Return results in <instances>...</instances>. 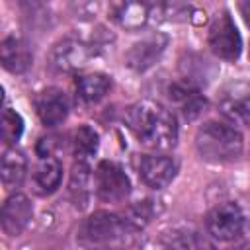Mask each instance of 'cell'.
Here are the masks:
<instances>
[{
  "label": "cell",
  "mask_w": 250,
  "mask_h": 250,
  "mask_svg": "<svg viewBox=\"0 0 250 250\" xmlns=\"http://www.w3.org/2000/svg\"><path fill=\"white\" fill-rule=\"evenodd\" d=\"M111 18L125 29L145 27L152 16V8L145 2H121L111 6Z\"/></svg>",
  "instance_id": "obj_16"
},
{
  "label": "cell",
  "mask_w": 250,
  "mask_h": 250,
  "mask_svg": "<svg viewBox=\"0 0 250 250\" xmlns=\"http://www.w3.org/2000/svg\"><path fill=\"white\" fill-rule=\"evenodd\" d=\"M33 217V205L27 195L14 193L2 205V229L8 236H18L25 230Z\"/></svg>",
  "instance_id": "obj_13"
},
{
  "label": "cell",
  "mask_w": 250,
  "mask_h": 250,
  "mask_svg": "<svg viewBox=\"0 0 250 250\" xmlns=\"http://www.w3.org/2000/svg\"><path fill=\"white\" fill-rule=\"evenodd\" d=\"M94 57V49L90 43L78 37L61 39L51 51V64L59 72H78L90 64Z\"/></svg>",
  "instance_id": "obj_7"
},
{
  "label": "cell",
  "mask_w": 250,
  "mask_h": 250,
  "mask_svg": "<svg viewBox=\"0 0 250 250\" xmlns=\"http://www.w3.org/2000/svg\"><path fill=\"white\" fill-rule=\"evenodd\" d=\"M238 8H240V12H242V16H244V21H246L248 27H250V2H242Z\"/></svg>",
  "instance_id": "obj_24"
},
{
  "label": "cell",
  "mask_w": 250,
  "mask_h": 250,
  "mask_svg": "<svg viewBox=\"0 0 250 250\" xmlns=\"http://www.w3.org/2000/svg\"><path fill=\"white\" fill-rule=\"evenodd\" d=\"M90 168L86 162H76L72 166L70 172V180H68V195L74 203V207L84 209L88 205L90 199Z\"/></svg>",
  "instance_id": "obj_19"
},
{
  "label": "cell",
  "mask_w": 250,
  "mask_h": 250,
  "mask_svg": "<svg viewBox=\"0 0 250 250\" xmlns=\"http://www.w3.org/2000/svg\"><path fill=\"white\" fill-rule=\"evenodd\" d=\"M62 180V164L57 156H43L33 172V184L37 193L51 195L59 189Z\"/></svg>",
  "instance_id": "obj_15"
},
{
  "label": "cell",
  "mask_w": 250,
  "mask_h": 250,
  "mask_svg": "<svg viewBox=\"0 0 250 250\" xmlns=\"http://www.w3.org/2000/svg\"><path fill=\"white\" fill-rule=\"evenodd\" d=\"M111 90V78L104 72H90L76 76V94L86 104L104 100Z\"/></svg>",
  "instance_id": "obj_18"
},
{
  "label": "cell",
  "mask_w": 250,
  "mask_h": 250,
  "mask_svg": "<svg viewBox=\"0 0 250 250\" xmlns=\"http://www.w3.org/2000/svg\"><path fill=\"white\" fill-rule=\"evenodd\" d=\"M23 133V119L18 111L6 107L4 115H2V141L6 145H14L16 141H20Z\"/></svg>",
  "instance_id": "obj_22"
},
{
  "label": "cell",
  "mask_w": 250,
  "mask_h": 250,
  "mask_svg": "<svg viewBox=\"0 0 250 250\" xmlns=\"http://www.w3.org/2000/svg\"><path fill=\"white\" fill-rule=\"evenodd\" d=\"M170 250H215V244L197 229H180L170 238Z\"/></svg>",
  "instance_id": "obj_20"
},
{
  "label": "cell",
  "mask_w": 250,
  "mask_h": 250,
  "mask_svg": "<svg viewBox=\"0 0 250 250\" xmlns=\"http://www.w3.org/2000/svg\"><path fill=\"white\" fill-rule=\"evenodd\" d=\"M168 98L180 107V111L184 113L186 119H197L203 111H205V98L201 96L199 88L193 84V80L184 78V80H176L168 86Z\"/></svg>",
  "instance_id": "obj_12"
},
{
  "label": "cell",
  "mask_w": 250,
  "mask_h": 250,
  "mask_svg": "<svg viewBox=\"0 0 250 250\" xmlns=\"http://www.w3.org/2000/svg\"><path fill=\"white\" fill-rule=\"evenodd\" d=\"M178 172V162L168 154H145L139 162V176L152 189L166 188Z\"/></svg>",
  "instance_id": "obj_10"
},
{
  "label": "cell",
  "mask_w": 250,
  "mask_h": 250,
  "mask_svg": "<svg viewBox=\"0 0 250 250\" xmlns=\"http://www.w3.org/2000/svg\"><path fill=\"white\" fill-rule=\"evenodd\" d=\"M133 232L135 229L127 223L123 215H115L109 211H96L80 225L78 240L80 244L94 250H115L117 246L129 242Z\"/></svg>",
  "instance_id": "obj_3"
},
{
  "label": "cell",
  "mask_w": 250,
  "mask_h": 250,
  "mask_svg": "<svg viewBox=\"0 0 250 250\" xmlns=\"http://www.w3.org/2000/svg\"><path fill=\"white\" fill-rule=\"evenodd\" d=\"M199 156L213 164H225L240 158L244 141L238 129L223 121H205L195 133Z\"/></svg>",
  "instance_id": "obj_2"
},
{
  "label": "cell",
  "mask_w": 250,
  "mask_h": 250,
  "mask_svg": "<svg viewBox=\"0 0 250 250\" xmlns=\"http://www.w3.org/2000/svg\"><path fill=\"white\" fill-rule=\"evenodd\" d=\"M207 232L221 242L236 240L244 229V213L234 201H225L213 207L205 219Z\"/></svg>",
  "instance_id": "obj_6"
},
{
  "label": "cell",
  "mask_w": 250,
  "mask_h": 250,
  "mask_svg": "<svg viewBox=\"0 0 250 250\" xmlns=\"http://www.w3.org/2000/svg\"><path fill=\"white\" fill-rule=\"evenodd\" d=\"M74 156H76V162H86L90 156L96 154L98 150V145H100V137L96 133L94 127L90 125H80L76 131H74Z\"/></svg>",
  "instance_id": "obj_21"
},
{
  "label": "cell",
  "mask_w": 250,
  "mask_h": 250,
  "mask_svg": "<svg viewBox=\"0 0 250 250\" xmlns=\"http://www.w3.org/2000/svg\"><path fill=\"white\" fill-rule=\"evenodd\" d=\"M207 43H209L211 51L223 61L234 62L240 57L242 37H240V31H238V27H236L229 10L219 12L215 16V20L211 21Z\"/></svg>",
  "instance_id": "obj_4"
},
{
  "label": "cell",
  "mask_w": 250,
  "mask_h": 250,
  "mask_svg": "<svg viewBox=\"0 0 250 250\" xmlns=\"http://www.w3.org/2000/svg\"><path fill=\"white\" fill-rule=\"evenodd\" d=\"M127 123L139 143L148 148L166 150L178 141L176 115L158 102L143 100L135 104L127 113Z\"/></svg>",
  "instance_id": "obj_1"
},
{
  "label": "cell",
  "mask_w": 250,
  "mask_h": 250,
  "mask_svg": "<svg viewBox=\"0 0 250 250\" xmlns=\"http://www.w3.org/2000/svg\"><path fill=\"white\" fill-rule=\"evenodd\" d=\"M0 59H2V66L6 70H10L12 74H23L33 62V55H31L27 43L14 35L2 39Z\"/></svg>",
  "instance_id": "obj_14"
},
{
  "label": "cell",
  "mask_w": 250,
  "mask_h": 250,
  "mask_svg": "<svg viewBox=\"0 0 250 250\" xmlns=\"http://www.w3.org/2000/svg\"><path fill=\"white\" fill-rule=\"evenodd\" d=\"M2 184L8 189H16L23 184L25 174H27V158L21 150H18L16 146L6 148L2 154Z\"/></svg>",
  "instance_id": "obj_17"
},
{
  "label": "cell",
  "mask_w": 250,
  "mask_h": 250,
  "mask_svg": "<svg viewBox=\"0 0 250 250\" xmlns=\"http://www.w3.org/2000/svg\"><path fill=\"white\" fill-rule=\"evenodd\" d=\"M219 109L230 121V125L250 127V84H229L219 96Z\"/></svg>",
  "instance_id": "obj_8"
},
{
  "label": "cell",
  "mask_w": 250,
  "mask_h": 250,
  "mask_svg": "<svg viewBox=\"0 0 250 250\" xmlns=\"http://www.w3.org/2000/svg\"><path fill=\"white\" fill-rule=\"evenodd\" d=\"M94 188L98 199L105 203H119L131 193L129 176L111 160H102L94 172Z\"/></svg>",
  "instance_id": "obj_5"
},
{
  "label": "cell",
  "mask_w": 250,
  "mask_h": 250,
  "mask_svg": "<svg viewBox=\"0 0 250 250\" xmlns=\"http://www.w3.org/2000/svg\"><path fill=\"white\" fill-rule=\"evenodd\" d=\"M150 215H152V211H150V205L148 203H137V205H133V207H129L127 209V213L123 215L125 219H127V223L135 229V230H139V229H143L148 221H150Z\"/></svg>",
  "instance_id": "obj_23"
},
{
  "label": "cell",
  "mask_w": 250,
  "mask_h": 250,
  "mask_svg": "<svg viewBox=\"0 0 250 250\" xmlns=\"http://www.w3.org/2000/svg\"><path fill=\"white\" fill-rule=\"evenodd\" d=\"M70 104L64 94V90L57 86H49L41 90L35 96V111L45 127H57L61 125L68 115Z\"/></svg>",
  "instance_id": "obj_11"
},
{
  "label": "cell",
  "mask_w": 250,
  "mask_h": 250,
  "mask_svg": "<svg viewBox=\"0 0 250 250\" xmlns=\"http://www.w3.org/2000/svg\"><path fill=\"white\" fill-rule=\"evenodd\" d=\"M166 45L168 37L164 33L148 35L129 47V51L125 53V64L135 72H145L150 66H154V62L162 57Z\"/></svg>",
  "instance_id": "obj_9"
}]
</instances>
